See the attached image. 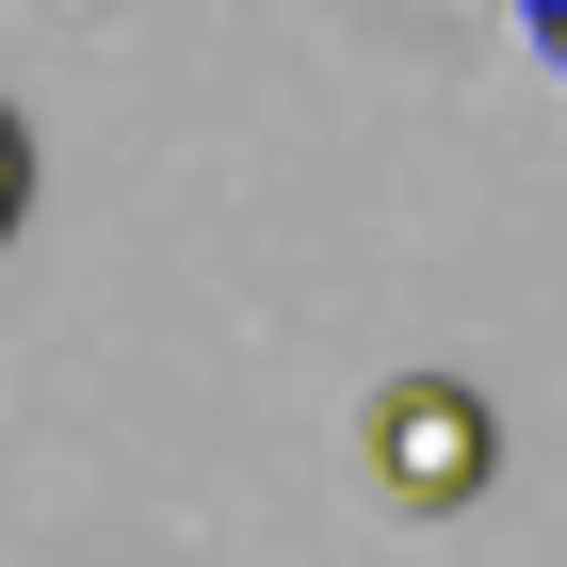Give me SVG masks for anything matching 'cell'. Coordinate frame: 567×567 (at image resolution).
<instances>
[{
	"mask_svg": "<svg viewBox=\"0 0 567 567\" xmlns=\"http://www.w3.org/2000/svg\"><path fill=\"white\" fill-rule=\"evenodd\" d=\"M373 486L422 503V519H437V503H471V486H486V405L437 390V373H422V390H390V405H373Z\"/></svg>",
	"mask_w": 567,
	"mask_h": 567,
	"instance_id": "cell-1",
	"label": "cell"
},
{
	"mask_svg": "<svg viewBox=\"0 0 567 567\" xmlns=\"http://www.w3.org/2000/svg\"><path fill=\"white\" fill-rule=\"evenodd\" d=\"M17 195H33V146H17V114H0V227H17Z\"/></svg>",
	"mask_w": 567,
	"mask_h": 567,
	"instance_id": "cell-2",
	"label": "cell"
},
{
	"mask_svg": "<svg viewBox=\"0 0 567 567\" xmlns=\"http://www.w3.org/2000/svg\"><path fill=\"white\" fill-rule=\"evenodd\" d=\"M535 49H551V65H567V0H551V17H535Z\"/></svg>",
	"mask_w": 567,
	"mask_h": 567,
	"instance_id": "cell-3",
	"label": "cell"
}]
</instances>
